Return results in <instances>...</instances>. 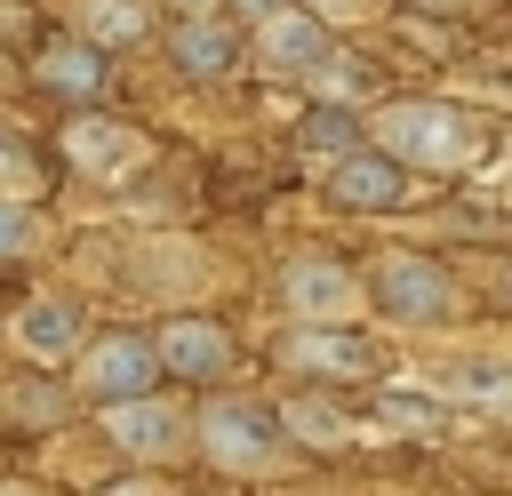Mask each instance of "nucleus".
<instances>
[{
	"label": "nucleus",
	"instance_id": "nucleus-3",
	"mask_svg": "<svg viewBox=\"0 0 512 496\" xmlns=\"http://www.w3.org/2000/svg\"><path fill=\"white\" fill-rule=\"evenodd\" d=\"M368 296L384 304V320H400V328H432V320H448V304H456V288H448V272L440 264H424V256H376V280H368Z\"/></svg>",
	"mask_w": 512,
	"mask_h": 496
},
{
	"label": "nucleus",
	"instance_id": "nucleus-11",
	"mask_svg": "<svg viewBox=\"0 0 512 496\" xmlns=\"http://www.w3.org/2000/svg\"><path fill=\"white\" fill-rule=\"evenodd\" d=\"M328 200H344V208H400L408 200V168H392L384 152H352V160H336L328 168Z\"/></svg>",
	"mask_w": 512,
	"mask_h": 496
},
{
	"label": "nucleus",
	"instance_id": "nucleus-4",
	"mask_svg": "<svg viewBox=\"0 0 512 496\" xmlns=\"http://www.w3.org/2000/svg\"><path fill=\"white\" fill-rule=\"evenodd\" d=\"M256 56L280 72V80H328V64H336V40H328V24L312 16V8H272L264 24H256Z\"/></svg>",
	"mask_w": 512,
	"mask_h": 496
},
{
	"label": "nucleus",
	"instance_id": "nucleus-5",
	"mask_svg": "<svg viewBox=\"0 0 512 496\" xmlns=\"http://www.w3.org/2000/svg\"><path fill=\"white\" fill-rule=\"evenodd\" d=\"M160 384V360H152V336H136V328H112L88 360H80V392L96 400V408H112V400H144Z\"/></svg>",
	"mask_w": 512,
	"mask_h": 496
},
{
	"label": "nucleus",
	"instance_id": "nucleus-23",
	"mask_svg": "<svg viewBox=\"0 0 512 496\" xmlns=\"http://www.w3.org/2000/svg\"><path fill=\"white\" fill-rule=\"evenodd\" d=\"M0 496H32V488H0Z\"/></svg>",
	"mask_w": 512,
	"mask_h": 496
},
{
	"label": "nucleus",
	"instance_id": "nucleus-14",
	"mask_svg": "<svg viewBox=\"0 0 512 496\" xmlns=\"http://www.w3.org/2000/svg\"><path fill=\"white\" fill-rule=\"evenodd\" d=\"M16 344H24L32 360H64V352L80 344V304H64V296H32V304L16 312Z\"/></svg>",
	"mask_w": 512,
	"mask_h": 496
},
{
	"label": "nucleus",
	"instance_id": "nucleus-15",
	"mask_svg": "<svg viewBox=\"0 0 512 496\" xmlns=\"http://www.w3.org/2000/svg\"><path fill=\"white\" fill-rule=\"evenodd\" d=\"M440 384H448L456 400L488 408V416H512V360H496V352H464V360H448Z\"/></svg>",
	"mask_w": 512,
	"mask_h": 496
},
{
	"label": "nucleus",
	"instance_id": "nucleus-19",
	"mask_svg": "<svg viewBox=\"0 0 512 496\" xmlns=\"http://www.w3.org/2000/svg\"><path fill=\"white\" fill-rule=\"evenodd\" d=\"M24 184H32L24 144H16V128H0V200H24Z\"/></svg>",
	"mask_w": 512,
	"mask_h": 496
},
{
	"label": "nucleus",
	"instance_id": "nucleus-6",
	"mask_svg": "<svg viewBox=\"0 0 512 496\" xmlns=\"http://www.w3.org/2000/svg\"><path fill=\"white\" fill-rule=\"evenodd\" d=\"M104 440H112L120 456L152 464V456H176V448L192 440V424H184V408H176V400L144 392V400H112V408H104Z\"/></svg>",
	"mask_w": 512,
	"mask_h": 496
},
{
	"label": "nucleus",
	"instance_id": "nucleus-24",
	"mask_svg": "<svg viewBox=\"0 0 512 496\" xmlns=\"http://www.w3.org/2000/svg\"><path fill=\"white\" fill-rule=\"evenodd\" d=\"M416 8H448V0H416Z\"/></svg>",
	"mask_w": 512,
	"mask_h": 496
},
{
	"label": "nucleus",
	"instance_id": "nucleus-22",
	"mask_svg": "<svg viewBox=\"0 0 512 496\" xmlns=\"http://www.w3.org/2000/svg\"><path fill=\"white\" fill-rule=\"evenodd\" d=\"M112 496H160V488H112Z\"/></svg>",
	"mask_w": 512,
	"mask_h": 496
},
{
	"label": "nucleus",
	"instance_id": "nucleus-10",
	"mask_svg": "<svg viewBox=\"0 0 512 496\" xmlns=\"http://www.w3.org/2000/svg\"><path fill=\"white\" fill-rule=\"evenodd\" d=\"M280 360L288 368H320V376H368L376 368V344L352 336V328H288L280 336Z\"/></svg>",
	"mask_w": 512,
	"mask_h": 496
},
{
	"label": "nucleus",
	"instance_id": "nucleus-2",
	"mask_svg": "<svg viewBox=\"0 0 512 496\" xmlns=\"http://www.w3.org/2000/svg\"><path fill=\"white\" fill-rule=\"evenodd\" d=\"M192 432H200V448H208L224 472H272V464L288 456L280 416L256 408V400H208V408L192 416Z\"/></svg>",
	"mask_w": 512,
	"mask_h": 496
},
{
	"label": "nucleus",
	"instance_id": "nucleus-17",
	"mask_svg": "<svg viewBox=\"0 0 512 496\" xmlns=\"http://www.w3.org/2000/svg\"><path fill=\"white\" fill-rule=\"evenodd\" d=\"M296 144H304L312 160H328V168H336V160H352V152H360V120H352L344 104H312V112H304V128H296Z\"/></svg>",
	"mask_w": 512,
	"mask_h": 496
},
{
	"label": "nucleus",
	"instance_id": "nucleus-16",
	"mask_svg": "<svg viewBox=\"0 0 512 496\" xmlns=\"http://www.w3.org/2000/svg\"><path fill=\"white\" fill-rule=\"evenodd\" d=\"M144 32H152V8L144 0H80V32L72 40H88L104 56V48H136Z\"/></svg>",
	"mask_w": 512,
	"mask_h": 496
},
{
	"label": "nucleus",
	"instance_id": "nucleus-20",
	"mask_svg": "<svg viewBox=\"0 0 512 496\" xmlns=\"http://www.w3.org/2000/svg\"><path fill=\"white\" fill-rule=\"evenodd\" d=\"M32 232H40V224H32V208H24V200H0V256H24V248H32Z\"/></svg>",
	"mask_w": 512,
	"mask_h": 496
},
{
	"label": "nucleus",
	"instance_id": "nucleus-12",
	"mask_svg": "<svg viewBox=\"0 0 512 496\" xmlns=\"http://www.w3.org/2000/svg\"><path fill=\"white\" fill-rule=\"evenodd\" d=\"M168 56H176V72H192V80H216V72H232L240 40H232V24H216V16L200 8V16H184V24L168 32Z\"/></svg>",
	"mask_w": 512,
	"mask_h": 496
},
{
	"label": "nucleus",
	"instance_id": "nucleus-13",
	"mask_svg": "<svg viewBox=\"0 0 512 496\" xmlns=\"http://www.w3.org/2000/svg\"><path fill=\"white\" fill-rule=\"evenodd\" d=\"M104 80H112V72H104V56H96L88 40H48V48H40V88H48V96L96 104V96H104Z\"/></svg>",
	"mask_w": 512,
	"mask_h": 496
},
{
	"label": "nucleus",
	"instance_id": "nucleus-7",
	"mask_svg": "<svg viewBox=\"0 0 512 496\" xmlns=\"http://www.w3.org/2000/svg\"><path fill=\"white\" fill-rule=\"evenodd\" d=\"M280 288H288V304L304 312V328H344V320L360 312V280H352L336 256H296Z\"/></svg>",
	"mask_w": 512,
	"mask_h": 496
},
{
	"label": "nucleus",
	"instance_id": "nucleus-1",
	"mask_svg": "<svg viewBox=\"0 0 512 496\" xmlns=\"http://www.w3.org/2000/svg\"><path fill=\"white\" fill-rule=\"evenodd\" d=\"M368 152H384L392 168H472L488 152V128L456 104H432V96H400L368 120Z\"/></svg>",
	"mask_w": 512,
	"mask_h": 496
},
{
	"label": "nucleus",
	"instance_id": "nucleus-21",
	"mask_svg": "<svg viewBox=\"0 0 512 496\" xmlns=\"http://www.w3.org/2000/svg\"><path fill=\"white\" fill-rule=\"evenodd\" d=\"M384 416H392V424H424V416H432V408H424V400H408V392H400V400H384Z\"/></svg>",
	"mask_w": 512,
	"mask_h": 496
},
{
	"label": "nucleus",
	"instance_id": "nucleus-8",
	"mask_svg": "<svg viewBox=\"0 0 512 496\" xmlns=\"http://www.w3.org/2000/svg\"><path fill=\"white\" fill-rule=\"evenodd\" d=\"M152 360H160V376H192V384H216V376L232 368V336H224L216 320L184 312V320H168V328L152 336Z\"/></svg>",
	"mask_w": 512,
	"mask_h": 496
},
{
	"label": "nucleus",
	"instance_id": "nucleus-18",
	"mask_svg": "<svg viewBox=\"0 0 512 496\" xmlns=\"http://www.w3.org/2000/svg\"><path fill=\"white\" fill-rule=\"evenodd\" d=\"M272 416H280V432H296V440H320V448L344 440V416L320 408V400H288V408H272Z\"/></svg>",
	"mask_w": 512,
	"mask_h": 496
},
{
	"label": "nucleus",
	"instance_id": "nucleus-9",
	"mask_svg": "<svg viewBox=\"0 0 512 496\" xmlns=\"http://www.w3.org/2000/svg\"><path fill=\"white\" fill-rule=\"evenodd\" d=\"M64 160H72L80 176H104V184H112V176H128V168L144 160V128H128V120H96V112H88V120L64 128Z\"/></svg>",
	"mask_w": 512,
	"mask_h": 496
}]
</instances>
